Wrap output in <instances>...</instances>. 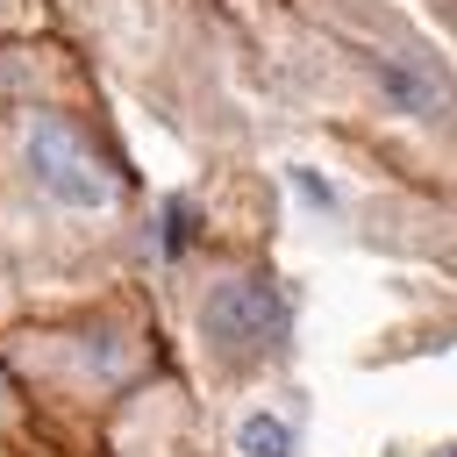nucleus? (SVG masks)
Returning a JSON list of instances; mask_svg holds the SVG:
<instances>
[{"mask_svg": "<svg viewBox=\"0 0 457 457\" xmlns=\"http://www.w3.org/2000/svg\"><path fill=\"white\" fill-rule=\"evenodd\" d=\"M21 150H29V171H36V186H43L50 200H64V207H114V200H121L114 164H107L64 114H29Z\"/></svg>", "mask_w": 457, "mask_h": 457, "instance_id": "obj_1", "label": "nucleus"}, {"mask_svg": "<svg viewBox=\"0 0 457 457\" xmlns=\"http://www.w3.org/2000/svg\"><path fill=\"white\" fill-rule=\"evenodd\" d=\"M278 293L264 286V278H228V286H214L207 293V307H200V328H207V343L221 350V357H250V350H264L271 336H278Z\"/></svg>", "mask_w": 457, "mask_h": 457, "instance_id": "obj_2", "label": "nucleus"}, {"mask_svg": "<svg viewBox=\"0 0 457 457\" xmlns=\"http://www.w3.org/2000/svg\"><path fill=\"white\" fill-rule=\"evenodd\" d=\"M236 443H243V457H293V428L278 414H250L236 428Z\"/></svg>", "mask_w": 457, "mask_h": 457, "instance_id": "obj_3", "label": "nucleus"}, {"mask_svg": "<svg viewBox=\"0 0 457 457\" xmlns=\"http://www.w3.org/2000/svg\"><path fill=\"white\" fill-rule=\"evenodd\" d=\"M7 400H14V378H7V371H0V407H7Z\"/></svg>", "mask_w": 457, "mask_h": 457, "instance_id": "obj_4", "label": "nucleus"}, {"mask_svg": "<svg viewBox=\"0 0 457 457\" xmlns=\"http://www.w3.org/2000/svg\"><path fill=\"white\" fill-rule=\"evenodd\" d=\"M0 7H14V0H0Z\"/></svg>", "mask_w": 457, "mask_h": 457, "instance_id": "obj_5", "label": "nucleus"}]
</instances>
